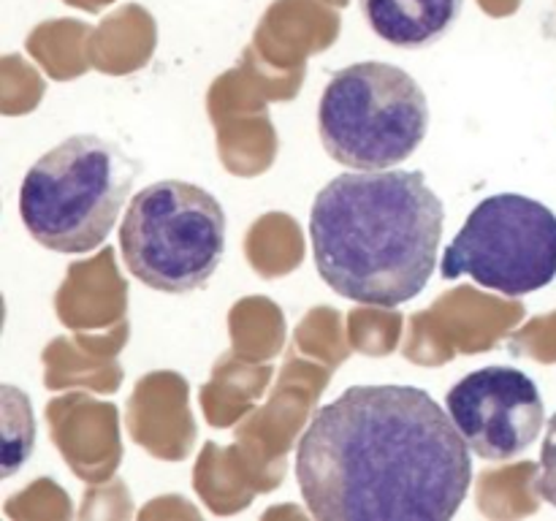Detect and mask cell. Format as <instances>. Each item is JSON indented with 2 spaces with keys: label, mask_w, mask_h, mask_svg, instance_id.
Masks as SVG:
<instances>
[{
  "label": "cell",
  "mask_w": 556,
  "mask_h": 521,
  "mask_svg": "<svg viewBox=\"0 0 556 521\" xmlns=\"http://www.w3.org/2000/svg\"><path fill=\"white\" fill-rule=\"evenodd\" d=\"M304 505L326 521H448L472 478L470 445L416 385H351L296 445Z\"/></svg>",
  "instance_id": "cell-1"
},
{
  "label": "cell",
  "mask_w": 556,
  "mask_h": 521,
  "mask_svg": "<svg viewBox=\"0 0 556 521\" xmlns=\"http://www.w3.org/2000/svg\"><path fill=\"white\" fill-rule=\"evenodd\" d=\"M445 209L421 171L340 174L318 190L309 239L318 275L351 302L400 307L427 288Z\"/></svg>",
  "instance_id": "cell-2"
},
{
  "label": "cell",
  "mask_w": 556,
  "mask_h": 521,
  "mask_svg": "<svg viewBox=\"0 0 556 521\" xmlns=\"http://www.w3.org/2000/svg\"><path fill=\"white\" fill-rule=\"evenodd\" d=\"M136 166L123 147L79 134L43 152L20 188V217L41 247L76 255L96 250L112 233Z\"/></svg>",
  "instance_id": "cell-3"
},
{
  "label": "cell",
  "mask_w": 556,
  "mask_h": 521,
  "mask_svg": "<svg viewBox=\"0 0 556 521\" xmlns=\"http://www.w3.org/2000/svg\"><path fill=\"white\" fill-rule=\"evenodd\" d=\"M326 152L356 171H383L405 163L429 130L421 85L391 63H356L337 71L318 103Z\"/></svg>",
  "instance_id": "cell-4"
},
{
  "label": "cell",
  "mask_w": 556,
  "mask_h": 521,
  "mask_svg": "<svg viewBox=\"0 0 556 521\" xmlns=\"http://www.w3.org/2000/svg\"><path fill=\"white\" fill-rule=\"evenodd\" d=\"M119 250L130 275L147 288L195 291L215 275L226 253V212L210 190L161 179L130 199Z\"/></svg>",
  "instance_id": "cell-5"
},
{
  "label": "cell",
  "mask_w": 556,
  "mask_h": 521,
  "mask_svg": "<svg viewBox=\"0 0 556 521\" xmlns=\"http://www.w3.org/2000/svg\"><path fill=\"white\" fill-rule=\"evenodd\" d=\"M440 275L510 298L541 291L556 277V215L530 195H489L445 247Z\"/></svg>",
  "instance_id": "cell-6"
},
{
  "label": "cell",
  "mask_w": 556,
  "mask_h": 521,
  "mask_svg": "<svg viewBox=\"0 0 556 521\" xmlns=\"http://www.w3.org/2000/svg\"><path fill=\"white\" fill-rule=\"evenodd\" d=\"M445 407L472 454L489 461H508L530 450L546 418L535 380L514 367L465 374L448 391Z\"/></svg>",
  "instance_id": "cell-7"
},
{
  "label": "cell",
  "mask_w": 556,
  "mask_h": 521,
  "mask_svg": "<svg viewBox=\"0 0 556 521\" xmlns=\"http://www.w3.org/2000/svg\"><path fill=\"white\" fill-rule=\"evenodd\" d=\"M378 38L400 49H424L445 36L459 20L465 0H358Z\"/></svg>",
  "instance_id": "cell-8"
},
{
  "label": "cell",
  "mask_w": 556,
  "mask_h": 521,
  "mask_svg": "<svg viewBox=\"0 0 556 521\" xmlns=\"http://www.w3.org/2000/svg\"><path fill=\"white\" fill-rule=\"evenodd\" d=\"M30 402L14 385H3V475L20 470L33 448Z\"/></svg>",
  "instance_id": "cell-9"
},
{
  "label": "cell",
  "mask_w": 556,
  "mask_h": 521,
  "mask_svg": "<svg viewBox=\"0 0 556 521\" xmlns=\"http://www.w3.org/2000/svg\"><path fill=\"white\" fill-rule=\"evenodd\" d=\"M532 488L541 499L556 508V412L548 421L546 437H543L541 461H538V475L532 481Z\"/></svg>",
  "instance_id": "cell-10"
}]
</instances>
